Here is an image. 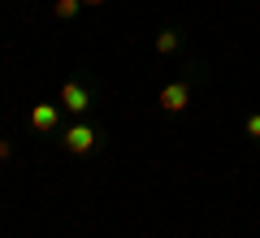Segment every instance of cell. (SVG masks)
Wrapping results in <instances>:
<instances>
[{"label": "cell", "mask_w": 260, "mask_h": 238, "mask_svg": "<svg viewBox=\"0 0 260 238\" xmlns=\"http://www.w3.org/2000/svg\"><path fill=\"white\" fill-rule=\"evenodd\" d=\"M156 104H160L165 113H182L186 104H191V91H186V83H169V87H160Z\"/></svg>", "instance_id": "cell-1"}, {"label": "cell", "mask_w": 260, "mask_h": 238, "mask_svg": "<svg viewBox=\"0 0 260 238\" xmlns=\"http://www.w3.org/2000/svg\"><path fill=\"white\" fill-rule=\"evenodd\" d=\"M91 147H95V130L91 126H70V130H65V152L87 156Z\"/></svg>", "instance_id": "cell-2"}, {"label": "cell", "mask_w": 260, "mask_h": 238, "mask_svg": "<svg viewBox=\"0 0 260 238\" xmlns=\"http://www.w3.org/2000/svg\"><path fill=\"white\" fill-rule=\"evenodd\" d=\"M61 109H70V113H87V109H91V95H87V87L65 83V87H61Z\"/></svg>", "instance_id": "cell-3"}, {"label": "cell", "mask_w": 260, "mask_h": 238, "mask_svg": "<svg viewBox=\"0 0 260 238\" xmlns=\"http://www.w3.org/2000/svg\"><path fill=\"white\" fill-rule=\"evenodd\" d=\"M30 126H35L39 134L56 130V104H35V109H30Z\"/></svg>", "instance_id": "cell-4"}, {"label": "cell", "mask_w": 260, "mask_h": 238, "mask_svg": "<svg viewBox=\"0 0 260 238\" xmlns=\"http://www.w3.org/2000/svg\"><path fill=\"white\" fill-rule=\"evenodd\" d=\"M178 48V30H160L156 35V52H174Z\"/></svg>", "instance_id": "cell-5"}, {"label": "cell", "mask_w": 260, "mask_h": 238, "mask_svg": "<svg viewBox=\"0 0 260 238\" xmlns=\"http://www.w3.org/2000/svg\"><path fill=\"white\" fill-rule=\"evenodd\" d=\"M78 5H83V0H56V5H52V13H56V18H74V13H78Z\"/></svg>", "instance_id": "cell-6"}, {"label": "cell", "mask_w": 260, "mask_h": 238, "mask_svg": "<svg viewBox=\"0 0 260 238\" xmlns=\"http://www.w3.org/2000/svg\"><path fill=\"white\" fill-rule=\"evenodd\" d=\"M247 134L260 139V113H251V117H247Z\"/></svg>", "instance_id": "cell-7"}, {"label": "cell", "mask_w": 260, "mask_h": 238, "mask_svg": "<svg viewBox=\"0 0 260 238\" xmlns=\"http://www.w3.org/2000/svg\"><path fill=\"white\" fill-rule=\"evenodd\" d=\"M9 156H13V143H9V139H0V160H9Z\"/></svg>", "instance_id": "cell-8"}, {"label": "cell", "mask_w": 260, "mask_h": 238, "mask_svg": "<svg viewBox=\"0 0 260 238\" xmlns=\"http://www.w3.org/2000/svg\"><path fill=\"white\" fill-rule=\"evenodd\" d=\"M83 5H104V0H83Z\"/></svg>", "instance_id": "cell-9"}]
</instances>
